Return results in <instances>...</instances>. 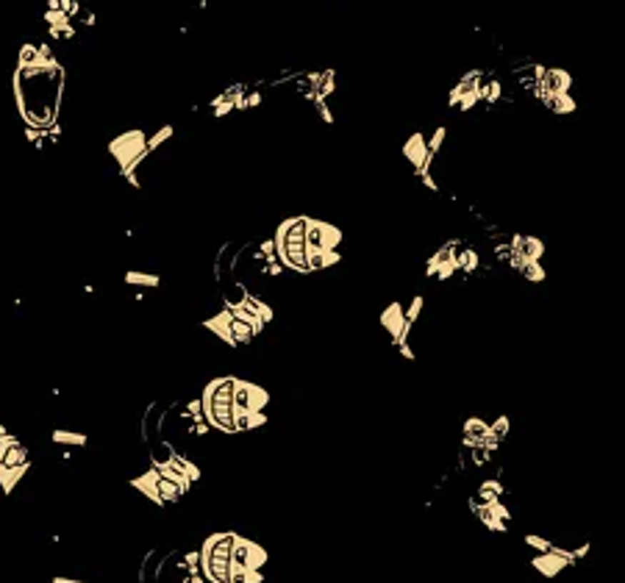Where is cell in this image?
<instances>
[{"label": "cell", "instance_id": "1", "mask_svg": "<svg viewBox=\"0 0 625 583\" xmlns=\"http://www.w3.org/2000/svg\"><path fill=\"white\" fill-rule=\"evenodd\" d=\"M14 98L28 128L48 131L56 126L64 98V67L56 61L48 42L23 45L14 73Z\"/></svg>", "mask_w": 625, "mask_h": 583}, {"label": "cell", "instance_id": "2", "mask_svg": "<svg viewBox=\"0 0 625 583\" xmlns=\"http://www.w3.org/2000/svg\"><path fill=\"white\" fill-rule=\"evenodd\" d=\"M234 375L225 378H214L203 386L200 395V406H203V422L214 431L236 433L234 428Z\"/></svg>", "mask_w": 625, "mask_h": 583}, {"label": "cell", "instance_id": "3", "mask_svg": "<svg viewBox=\"0 0 625 583\" xmlns=\"http://www.w3.org/2000/svg\"><path fill=\"white\" fill-rule=\"evenodd\" d=\"M239 533H211L200 544V575L209 583H231V553Z\"/></svg>", "mask_w": 625, "mask_h": 583}, {"label": "cell", "instance_id": "4", "mask_svg": "<svg viewBox=\"0 0 625 583\" xmlns=\"http://www.w3.org/2000/svg\"><path fill=\"white\" fill-rule=\"evenodd\" d=\"M275 255L284 264V270H295V273H309L306 270V217H289L284 220L273 236Z\"/></svg>", "mask_w": 625, "mask_h": 583}, {"label": "cell", "instance_id": "5", "mask_svg": "<svg viewBox=\"0 0 625 583\" xmlns=\"http://www.w3.org/2000/svg\"><path fill=\"white\" fill-rule=\"evenodd\" d=\"M342 245V230L323 220L306 217V248L309 250H336Z\"/></svg>", "mask_w": 625, "mask_h": 583}, {"label": "cell", "instance_id": "6", "mask_svg": "<svg viewBox=\"0 0 625 583\" xmlns=\"http://www.w3.org/2000/svg\"><path fill=\"white\" fill-rule=\"evenodd\" d=\"M270 403V392L253 380H242L236 378L234 383V408H242V411H264Z\"/></svg>", "mask_w": 625, "mask_h": 583}, {"label": "cell", "instance_id": "7", "mask_svg": "<svg viewBox=\"0 0 625 583\" xmlns=\"http://www.w3.org/2000/svg\"><path fill=\"white\" fill-rule=\"evenodd\" d=\"M267 550L245 536H236V544H234V553H231V564L236 567H245V569H261L267 564Z\"/></svg>", "mask_w": 625, "mask_h": 583}, {"label": "cell", "instance_id": "8", "mask_svg": "<svg viewBox=\"0 0 625 583\" xmlns=\"http://www.w3.org/2000/svg\"><path fill=\"white\" fill-rule=\"evenodd\" d=\"M381 325L392 336V345H395V348H398L400 342L409 339V333H406V317H403V305L400 303H389L381 311Z\"/></svg>", "mask_w": 625, "mask_h": 583}, {"label": "cell", "instance_id": "9", "mask_svg": "<svg viewBox=\"0 0 625 583\" xmlns=\"http://www.w3.org/2000/svg\"><path fill=\"white\" fill-rule=\"evenodd\" d=\"M403 156L411 161L414 176L428 173L431 170V156H428V145H425V133H411L409 142L403 145Z\"/></svg>", "mask_w": 625, "mask_h": 583}, {"label": "cell", "instance_id": "10", "mask_svg": "<svg viewBox=\"0 0 625 583\" xmlns=\"http://www.w3.org/2000/svg\"><path fill=\"white\" fill-rule=\"evenodd\" d=\"M570 567V561L561 556H556V553H539V556L531 558V569H536L542 578H556L561 569H567Z\"/></svg>", "mask_w": 625, "mask_h": 583}, {"label": "cell", "instance_id": "11", "mask_svg": "<svg viewBox=\"0 0 625 583\" xmlns=\"http://www.w3.org/2000/svg\"><path fill=\"white\" fill-rule=\"evenodd\" d=\"M539 81L545 83L548 95H556V92H570V89H573V76H570L567 70H561V67H548V70H545V76L539 78Z\"/></svg>", "mask_w": 625, "mask_h": 583}, {"label": "cell", "instance_id": "12", "mask_svg": "<svg viewBox=\"0 0 625 583\" xmlns=\"http://www.w3.org/2000/svg\"><path fill=\"white\" fill-rule=\"evenodd\" d=\"M486 436H489V422H486V420H481V417H470V420H464V433H461L464 447L484 445Z\"/></svg>", "mask_w": 625, "mask_h": 583}, {"label": "cell", "instance_id": "13", "mask_svg": "<svg viewBox=\"0 0 625 583\" xmlns=\"http://www.w3.org/2000/svg\"><path fill=\"white\" fill-rule=\"evenodd\" d=\"M342 261L339 250H309L306 255V270L309 273H320V270H331Z\"/></svg>", "mask_w": 625, "mask_h": 583}, {"label": "cell", "instance_id": "14", "mask_svg": "<svg viewBox=\"0 0 625 583\" xmlns=\"http://www.w3.org/2000/svg\"><path fill=\"white\" fill-rule=\"evenodd\" d=\"M264 422H267V414H264V411H242V408H234V428H236V433L261 428Z\"/></svg>", "mask_w": 625, "mask_h": 583}, {"label": "cell", "instance_id": "15", "mask_svg": "<svg viewBox=\"0 0 625 583\" xmlns=\"http://www.w3.org/2000/svg\"><path fill=\"white\" fill-rule=\"evenodd\" d=\"M245 295H248V286H245L242 280H228V283H223V289H220L223 308H236V305H242Z\"/></svg>", "mask_w": 625, "mask_h": 583}, {"label": "cell", "instance_id": "16", "mask_svg": "<svg viewBox=\"0 0 625 583\" xmlns=\"http://www.w3.org/2000/svg\"><path fill=\"white\" fill-rule=\"evenodd\" d=\"M20 464H28V447L20 439H14L0 456V470H11V467H20Z\"/></svg>", "mask_w": 625, "mask_h": 583}, {"label": "cell", "instance_id": "17", "mask_svg": "<svg viewBox=\"0 0 625 583\" xmlns=\"http://www.w3.org/2000/svg\"><path fill=\"white\" fill-rule=\"evenodd\" d=\"M470 508H473V514L478 517V519H481V525H484V528H486L489 533H506V528H509V525H506V522H500L498 517H492V511H489L486 506H481V503L475 500V495L470 497Z\"/></svg>", "mask_w": 625, "mask_h": 583}, {"label": "cell", "instance_id": "18", "mask_svg": "<svg viewBox=\"0 0 625 583\" xmlns=\"http://www.w3.org/2000/svg\"><path fill=\"white\" fill-rule=\"evenodd\" d=\"M228 333H231V339L236 342V348H242V345H250L259 333L250 328L248 323H242V320H236L234 314H228Z\"/></svg>", "mask_w": 625, "mask_h": 583}, {"label": "cell", "instance_id": "19", "mask_svg": "<svg viewBox=\"0 0 625 583\" xmlns=\"http://www.w3.org/2000/svg\"><path fill=\"white\" fill-rule=\"evenodd\" d=\"M131 486L134 489H139L148 500H153L156 506H161V497H159V489H156V467H150L145 475H139V478H131Z\"/></svg>", "mask_w": 625, "mask_h": 583}, {"label": "cell", "instance_id": "20", "mask_svg": "<svg viewBox=\"0 0 625 583\" xmlns=\"http://www.w3.org/2000/svg\"><path fill=\"white\" fill-rule=\"evenodd\" d=\"M156 489H159V497H161V508L164 506H175L184 495H181V489L175 486L170 478H164L159 470H156Z\"/></svg>", "mask_w": 625, "mask_h": 583}, {"label": "cell", "instance_id": "21", "mask_svg": "<svg viewBox=\"0 0 625 583\" xmlns=\"http://www.w3.org/2000/svg\"><path fill=\"white\" fill-rule=\"evenodd\" d=\"M545 108L553 111V114H573L575 111V98L570 92H556V95H548L545 98Z\"/></svg>", "mask_w": 625, "mask_h": 583}, {"label": "cell", "instance_id": "22", "mask_svg": "<svg viewBox=\"0 0 625 583\" xmlns=\"http://www.w3.org/2000/svg\"><path fill=\"white\" fill-rule=\"evenodd\" d=\"M242 305H245V308H250V311H253V314H256V317H259V320H261V323H264V325H267V323H273V305L270 303H264V300H261V298H256V295H245V300H242Z\"/></svg>", "mask_w": 625, "mask_h": 583}, {"label": "cell", "instance_id": "23", "mask_svg": "<svg viewBox=\"0 0 625 583\" xmlns=\"http://www.w3.org/2000/svg\"><path fill=\"white\" fill-rule=\"evenodd\" d=\"M520 255L531 258V261H539L545 255V242L539 236H528L523 233V242H520Z\"/></svg>", "mask_w": 625, "mask_h": 583}, {"label": "cell", "instance_id": "24", "mask_svg": "<svg viewBox=\"0 0 625 583\" xmlns=\"http://www.w3.org/2000/svg\"><path fill=\"white\" fill-rule=\"evenodd\" d=\"M31 464H20V467H11V470H0V489L3 495H11V489L17 486V481L28 472Z\"/></svg>", "mask_w": 625, "mask_h": 583}, {"label": "cell", "instance_id": "25", "mask_svg": "<svg viewBox=\"0 0 625 583\" xmlns=\"http://www.w3.org/2000/svg\"><path fill=\"white\" fill-rule=\"evenodd\" d=\"M175 456V447L170 442H156L153 447H150V464L153 467H167Z\"/></svg>", "mask_w": 625, "mask_h": 583}, {"label": "cell", "instance_id": "26", "mask_svg": "<svg viewBox=\"0 0 625 583\" xmlns=\"http://www.w3.org/2000/svg\"><path fill=\"white\" fill-rule=\"evenodd\" d=\"M231 583H264V572L261 569H245L231 564Z\"/></svg>", "mask_w": 625, "mask_h": 583}, {"label": "cell", "instance_id": "27", "mask_svg": "<svg viewBox=\"0 0 625 583\" xmlns=\"http://www.w3.org/2000/svg\"><path fill=\"white\" fill-rule=\"evenodd\" d=\"M156 470H159V472H161L164 478H170V481H173L175 486L181 489V495H186V492L192 489V481H189V478H186V475H184V472H181V470H178L175 464H167V467H156Z\"/></svg>", "mask_w": 625, "mask_h": 583}, {"label": "cell", "instance_id": "28", "mask_svg": "<svg viewBox=\"0 0 625 583\" xmlns=\"http://www.w3.org/2000/svg\"><path fill=\"white\" fill-rule=\"evenodd\" d=\"M170 464H175V467H178V470H181V472H184V475H186V478H189V481H192V483L200 481V478H203V472H200V467H198V464H195V461H189V458H186V456H181V453H175L173 461H170Z\"/></svg>", "mask_w": 625, "mask_h": 583}, {"label": "cell", "instance_id": "29", "mask_svg": "<svg viewBox=\"0 0 625 583\" xmlns=\"http://www.w3.org/2000/svg\"><path fill=\"white\" fill-rule=\"evenodd\" d=\"M125 283H128V286H145V289H153V286L161 283V278H159V275H150V273L131 270V273H125Z\"/></svg>", "mask_w": 625, "mask_h": 583}, {"label": "cell", "instance_id": "30", "mask_svg": "<svg viewBox=\"0 0 625 583\" xmlns=\"http://www.w3.org/2000/svg\"><path fill=\"white\" fill-rule=\"evenodd\" d=\"M50 439H53V445H70V447H81V445H86V436H84V433H75V431H53L50 433Z\"/></svg>", "mask_w": 625, "mask_h": 583}, {"label": "cell", "instance_id": "31", "mask_svg": "<svg viewBox=\"0 0 625 583\" xmlns=\"http://www.w3.org/2000/svg\"><path fill=\"white\" fill-rule=\"evenodd\" d=\"M423 305H425L423 295H414V298H411V303H409V308H403V317H406V333H409V330H411V325L417 323V317H420Z\"/></svg>", "mask_w": 625, "mask_h": 583}, {"label": "cell", "instance_id": "32", "mask_svg": "<svg viewBox=\"0 0 625 583\" xmlns=\"http://www.w3.org/2000/svg\"><path fill=\"white\" fill-rule=\"evenodd\" d=\"M173 133H175L173 126H161L159 131H156V133H153V136H150L148 142H145V151H148V153L159 151V148H161V145H164V142H167Z\"/></svg>", "mask_w": 625, "mask_h": 583}, {"label": "cell", "instance_id": "33", "mask_svg": "<svg viewBox=\"0 0 625 583\" xmlns=\"http://www.w3.org/2000/svg\"><path fill=\"white\" fill-rule=\"evenodd\" d=\"M520 275H525L531 283H542V280H545V267H542L539 261H531V258H528L523 264V270H520Z\"/></svg>", "mask_w": 625, "mask_h": 583}, {"label": "cell", "instance_id": "34", "mask_svg": "<svg viewBox=\"0 0 625 583\" xmlns=\"http://www.w3.org/2000/svg\"><path fill=\"white\" fill-rule=\"evenodd\" d=\"M153 414H156V403H150L148 411H145V420H142V439H145V442H150V420H153ZM161 417H164V411H161L156 420H161ZM153 431L156 433L161 431V422H153Z\"/></svg>", "mask_w": 625, "mask_h": 583}, {"label": "cell", "instance_id": "35", "mask_svg": "<svg viewBox=\"0 0 625 583\" xmlns=\"http://www.w3.org/2000/svg\"><path fill=\"white\" fill-rule=\"evenodd\" d=\"M523 542L531 550H536V553H550V547H553V542H548L545 536H536V533H525Z\"/></svg>", "mask_w": 625, "mask_h": 583}, {"label": "cell", "instance_id": "36", "mask_svg": "<svg viewBox=\"0 0 625 583\" xmlns=\"http://www.w3.org/2000/svg\"><path fill=\"white\" fill-rule=\"evenodd\" d=\"M509 428H511V422H509V417H506V414H503V417H498L495 422H489V433H492V436H498L500 442L509 436Z\"/></svg>", "mask_w": 625, "mask_h": 583}, {"label": "cell", "instance_id": "37", "mask_svg": "<svg viewBox=\"0 0 625 583\" xmlns=\"http://www.w3.org/2000/svg\"><path fill=\"white\" fill-rule=\"evenodd\" d=\"M473 453V467H486L492 461V453L484 447V445H475V447H467Z\"/></svg>", "mask_w": 625, "mask_h": 583}, {"label": "cell", "instance_id": "38", "mask_svg": "<svg viewBox=\"0 0 625 583\" xmlns=\"http://www.w3.org/2000/svg\"><path fill=\"white\" fill-rule=\"evenodd\" d=\"M486 508L492 511V517H498L500 522H506V525L511 522V511H509V506L503 503V497H500V500H495V503H489Z\"/></svg>", "mask_w": 625, "mask_h": 583}, {"label": "cell", "instance_id": "39", "mask_svg": "<svg viewBox=\"0 0 625 583\" xmlns=\"http://www.w3.org/2000/svg\"><path fill=\"white\" fill-rule=\"evenodd\" d=\"M311 106L317 108V114H320V120H323L325 126H334V111H331L328 101H314Z\"/></svg>", "mask_w": 625, "mask_h": 583}, {"label": "cell", "instance_id": "40", "mask_svg": "<svg viewBox=\"0 0 625 583\" xmlns=\"http://www.w3.org/2000/svg\"><path fill=\"white\" fill-rule=\"evenodd\" d=\"M589 550H592V544H589V542H584L581 547H575V550H570V556H573V564H575V561H578V558H584V556H586Z\"/></svg>", "mask_w": 625, "mask_h": 583}, {"label": "cell", "instance_id": "41", "mask_svg": "<svg viewBox=\"0 0 625 583\" xmlns=\"http://www.w3.org/2000/svg\"><path fill=\"white\" fill-rule=\"evenodd\" d=\"M398 350H400V355H403L406 361H411V358H414V350H411V345H409V339H406V342H400V345H398Z\"/></svg>", "mask_w": 625, "mask_h": 583}, {"label": "cell", "instance_id": "42", "mask_svg": "<svg viewBox=\"0 0 625 583\" xmlns=\"http://www.w3.org/2000/svg\"><path fill=\"white\" fill-rule=\"evenodd\" d=\"M50 583H84V581H73V578H53Z\"/></svg>", "mask_w": 625, "mask_h": 583}, {"label": "cell", "instance_id": "43", "mask_svg": "<svg viewBox=\"0 0 625 583\" xmlns=\"http://www.w3.org/2000/svg\"><path fill=\"white\" fill-rule=\"evenodd\" d=\"M6 433H9V431H6V428H3V425H0V439H3V436H6Z\"/></svg>", "mask_w": 625, "mask_h": 583}]
</instances>
